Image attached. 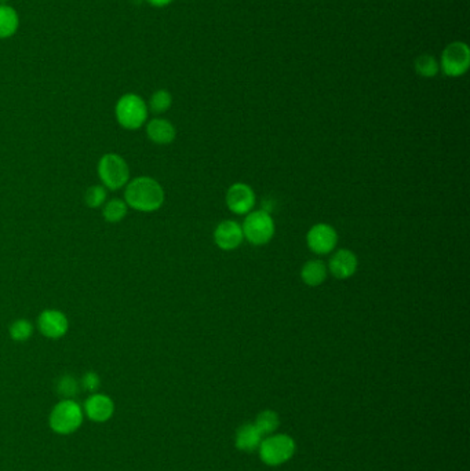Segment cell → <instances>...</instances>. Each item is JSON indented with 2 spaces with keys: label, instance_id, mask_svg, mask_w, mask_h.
<instances>
[{
  "label": "cell",
  "instance_id": "18",
  "mask_svg": "<svg viewBox=\"0 0 470 471\" xmlns=\"http://www.w3.org/2000/svg\"><path fill=\"white\" fill-rule=\"evenodd\" d=\"M127 210L129 207L125 203V200L120 198L107 200L105 204L102 205V216L109 223H119L127 215Z\"/></svg>",
  "mask_w": 470,
  "mask_h": 471
},
{
  "label": "cell",
  "instance_id": "6",
  "mask_svg": "<svg viewBox=\"0 0 470 471\" xmlns=\"http://www.w3.org/2000/svg\"><path fill=\"white\" fill-rule=\"evenodd\" d=\"M296 451V444L291 437L279 434L269 437L260 444V454L262 461L269 466H279L287 462Z\"/></svg>",
  "mask_w": 470,
  "mask_h": 471
},
{
  "label": "cell",
  "instance_id": "19",
  "mask_svg": "<svg viewBox=\"0 0 470 471\" xmlns=\"http://www.w3.org/2000/svg\"><path fill=\"white\" fill-rule=\"evenodd\" d=\"M415 71L422 77H433L439 72V62L431 54H421L415 59Z\"/></svg>",
  "mask_w": 470,
  "mask_h": 471
},
{
  "label": "cell",
  "instance_id": "4",
  "mask_svg": "<svg viewBox=\"0 0 470 471\" xmlns=\"http://www.w3.org/2000/svg\"><path fill=\"white\" fill-rule=\"evenodd\" d=\"M243 236L253 246H265L275 236V221L266 211H253L243 222Z\"/></svg>",
  "mask_w": 470,
  "mask_h": 471
},
{
  "label": "cell",
  "instance_id": "25",
  "mask_svg": "<svg viewBox=\"0 0 470 471\" xmlns=\"http://www.w3.org/2000/svg\"><path fill=\"white\" fill-rule=\"evenodd\" d=\"M82 387L87 391H96L100 387V376L96 372H86L82 378Z\"/></svg>",
  "mask_w": 470,
  "mask_h": 471
},
{
  "label": "cell",
  "instance_id": "3",
  "mask_svg": "<svg viewBox=\"0 0 470 471\" xmlns=\"http://www.w3.org/2000/svg\"><path fill=\"white\" fill-rule=\"evenodd\" d=\"M148 105L137 94H125L115 107L118 123L126 130H140L148 119Z\"/></svg>",
  "mask_w": 470,
  "mask_h": 471
},
{
  "label": "cell",
  "instance_id": "12",
  "mask_svg": "<svg viewBox=\"0 0 470 471\" xmlns=\"http://www.w3.org/2000/svg\"><path fill=\"white\" fill-rule=\"evenodd\" d=\"M359 266V261L354 252H352L350 250H338L328 262L327 269L329 270V273L338 279V280H346L350 279Z\"/></svg>",
  "mask_w": 470,
  "mask_h": 471
},
{
  "label": "cell",
  "instance_id": "11",
  "mask_svg": "<svg viewBox=\"0 0 470 471\" xmlns=\"http://www.w3.org/2000/svg\"><path fill=\"white\" fill-rule=\"evenodd\" d=\"M243 240V229L236 221H222L214 232V241L222 251H233L239 248Z\"/></svg>",
  "mask_w": 470,
  "mask_h": 471
},
{
  "label": "cell",
  "instance_id": "15",
  "mask_svg": "<svg viewBox=\"0 0 470 471\" xmlns=\"http://www.w3.org/2000/svg\"><path fill=\"white\" fill-rule=\"evenodd\" d=\"M327 265L320 259L308 261L301 269V279L309 287H318L327 280Z\"/></svg>",
  "mask_w": 470,
  "mask_h": 471
},
{
  "label": "cell",
  "instance_id": "1",
  "mask_svg": "<svg viewBox=\"0 0 470 471\" xmlns=\"http://www.w3.org/2000/svg\"><path fill=\"white\" fill-rule=\"evenodd\" d=\"M164 189L151 176H137L125 186V203L140 212H155L164 204Z\"/></svg>",
  "mask_w": 470,
  "mask_h": 471
},
{
  "label": "cell",
  "instance_id": "24",
  "mask_svg": "<svg viewBox=\"0 0 470 471\" xmlns=\"http://www.w3.org/2000/svg\"><path fill=\"white\" fill-rule=\"evenodd\" d=\"M57 390L65 400H71L72 397H75L78 394L79 383L73 376L64 375V376L60 378V380L57 383Z\"/></svg>",
  "mask_w": 470,
  "mask_h": 471
},
{
  "label": "cell",
  "instance_id": "16",
  "mask_svg": "<svg viewBox=\"0 0 470 471\" xmlns=\"http://www.w3.org/2000/svg\"><path fill=\"white\" fill-rule=\"evenodd\" d=\"M262 434L258 432L255 425H244L239 429L236 436V447L242 451H253L261 444Z\"/></svg>",
  "mask_w": 470,
  "mask_h": 471
},
{
  "label": "cell",
  "instance_id": "13",
  "mask_svg": "<svg viewBox=\"0 0 470 471\" xmlns=\"http://www.w3.org/2000/svg\"><path fill=\"white\" fill-rule=\"evenodd\" d=\"M86 415L94 422H107L114 414V403L108 396L93 394L84 405Z\"/></svg>",
  "mask_w": 470,
  "mask_h": 471
},
{
  "label": "cell",
  "instance_id": "9",
  "mask_svg": "<svg viewBox=\"0 0 470 471\" xmlns=\"http://www.w3.org/2000/svg\"><path fill=\"white\" fill-rule=\"evenodd\" d=\"M226 205L237 215L251 212L255 205V193L253 187L243 182L233 183L226 192Z\"/></svg>",
  "mask_w": 470,
  "mask_h": 471
},
{
  "label": "cell",
  "instance_id": "20",
  "mask_svg": "<svg viewBox=\"0 0 470 471\" xmlns=\"http://www.w3.org/2000/svg\"><path fill=\"white\" fill-rule=\"evenodd\" d=\"M10 336L12 340L15 342H26L32 333H33V324L26 320V318H19L15 320L11 325H10Z\"/></svg>",
  "mask_w": 470,
  "mask_h": 471
},
{
  "label": "cell",
  "instance_id": "8",
  "mask_svg": "<svg viewBox=\"0 0 470 471\" xmlns=\"http://www.w3.org/2000/svg\"><path fill=\"white\" fill-rule=\"evenodd\" d=\"M338 243L336 230L327 223L314 225L307 234V244L316 255H327L335 250Z\"/></svg>",
  "mask_w": 470,
  "mask_h": 471
},
{
  "label": "cell",
  "instance_id": "23",
  "mask_svg": "<svg viewBox=\"0 0 470 471\" xmlns=\"http://www.w3.org/2000/svg\"><path fill=\"white\" fill-rule=\"evenodd\" d=\"M107 189L102 185H93L86 190L84 201L90 208H101L107 201Z\"/></svg>",
  "mask_w": 470,
  "mask_h": 471
},
{
  "label": "cell",
  "instance_id": "26",
  "mask_svg": "<svg viewBox=\"0 0 470 471\" xmlns=\"http://www.w3.org/2000/svg\"><path fill=\"white\" fill-rule=\"evenodd\" d=\"M148 1L155 7H164V6L170 4L172 0H148Z\"/></svg>",
  "mask_w": 470,
  "mask_h": 471
},
{
  "label": "cell",
  "instance_id": "22",
  "mask_svg": "<svg viewBox=\"0 0 470 471\" xmlns=\"http://www.w3.org/2000/svg\"><path fill=\"white\" fill-rule=\"evenodd\" d=\"M278 426H279V418L276 412L273 411H264L262 414L258 415L257 422H255V427L262 436L272 434L278 429Z\"/></svg>",
  "mask_w": 470,
  "mask_h": 471
},
{
  "label": "cell",
  "instance_id": "5",
  "mask_svg": "<svg viewBox=\"0 0 470 471\" xmlns=\"http://www.w3.org/2000/svg\"><path fill=\"white\" fill-rule=\"evenodd\" d=\"M83 421V411L73 400H64L57 404L50 415V426L58 434H71L79 429Z\"/></svg>",
  "mask_w": 470,
  "mask_h": 471
},
{
  "label": "cell",
  "instance_id": "14",
  "mask_svg": "<svg viewBox=\"0 0 470 471\" xmlns=\"http://www.w3.org/2000/svg\"><path fill=\"white\" fill-rule=\"evenodd\" d=\"M147 136L156 145H170L171 142H174L177 137V131L171 122L161 119V118H156L148 122Z\"/></svg>",
  "mask_w": 470,
  "mask_h": 471
},
{
  "label": "cell",
  "instance_id": "21",
  "mask_svg": "<svg viewBox=\"0 0 470 471\" xmlns=\"http://www.w3.org/2000/svg\"><path fill=\"white\" fill-rule=\"evenodd\" d=\"M171 104H172L171 94L167 90H157L150 100L148 109H151L154 113L160 115L167 112L171 108Z\"/></svg>",
  "mask_w": 470,
  "mask_h": 471
},
{
  "label": "cell",
  "instance_id": "17",
  "mask_svg": "<svg viewBox=\"0 0 470 471\" xmlns=\"http://www.w3.org/2000/svg\"><path fill=\"white\" fill-rule=\"evenodd\" d=\"M18 14L17 11L6 4L0 6V39L12 36L18 29Z\"/></svg>",
  "mask_w": 470,
  "mask_h": 471
},
{
  "label": "cell",
  "instance_id": "10",
  "mask_svg": "<svg viewBox=\"0 0 470 471\" xmlns=\"http://www.w3.org/2000/svg\"><path fill=\"white\" fill-rule=\"evenodd\" d=\"M37 329L48 339H61L69 329V321L61 311L46 309L37 317Z\"/></svg>",
  "mask_w": 470,
  "mask_h": 471
},
{
  "label": "cell",
  "instance_id": "7",
  "mask_svg": "<svg viewBox=\"0 0 470 471\" xmlns=\"http://www.w3.org/2000/svg\"><path fill=\"white\" fill-rule=\"evenodd\" d=\"M470 65V50L464 41H453L450 43L443 54L440 66L444 75L450 77H458L468 72Z\"/></svg>",
  "mask_w": 470,
  "mask_h": 471
},
{
  "label": "cell",
  "instance_id": "2",
  "mask_svg": "<svg viewBox=\"0 0 470 471\" xmlns=\"http://www.w3.org/2000/svg\"><path fill=\"white\" fill-rule=\"evenodd\" d=\"M97 174L107 190H120L130 181L127 161L118 154H107L100 158Z\"/></svg>",
  "mask_w": 470,
  "mask_h": 471
}]
</instances>
